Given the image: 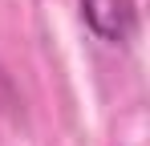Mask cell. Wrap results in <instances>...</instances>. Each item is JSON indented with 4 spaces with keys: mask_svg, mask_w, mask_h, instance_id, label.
<instances>
[{
    "mask_svg": "<svg viewBox=\"0 0 150 146\" xmlns=\"http://www.w3.org/2000/svg\"><path fill=\"white\" fill-rule=\"evenodd\" d=\"M85 28L101 45H130L138 33V4L134 0H77Z\"/></svg>",
    "mask_w": 150,
    "mask_h": 146,
    "instance_id": "cell-1",
    "label": "cell"
}]
</instances>
